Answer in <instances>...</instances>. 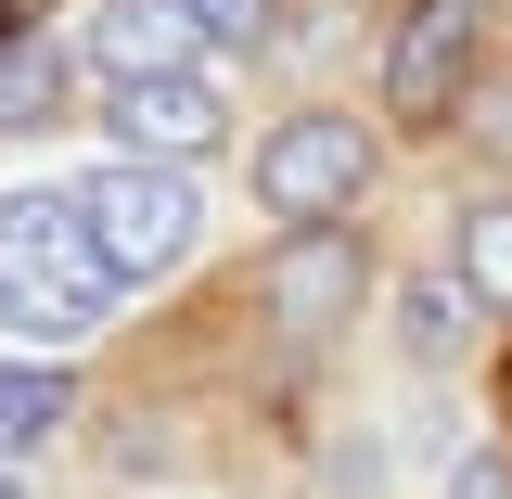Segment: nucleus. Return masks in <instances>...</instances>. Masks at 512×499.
Listing matches in <instances>:
<instances>
[{
    "instance_id": "nucleus-1",
    "label": "nucleus",
    "mask_w": 512,
    "mask_h": 499,
    "mask_svg": "<svg viewBox=\"0 0 512 499\" xmlns=\"http://www.w3.org/2000/svg\"><path fill=\"white\" fill-rule=\"evenodd\" d=\"M116 269L90 244V205L77 180H26L0 192V333L13 346H90L103 320H116Z\"/></svg>"
},
{
    "instance_id": "nucleus-2",
    "label": "nucleus",
    "mask_w": 512,
    "mask_h": 499,
    "mask_svg": "<svg viewBox=\"0 0 512 499\" xmlns=\"http://www.w3.org/2000/svg\"><path fill=\"white\" fill-rule=\"evenodd\" d=\"M77 205H90V244H103V269H116V282L180 269L192 231H205V192H192V167H141V154L90 167V180H77Z\"/></svg>"
},
{
    "instance_id": "nucleus-3",
    "label": "nucleus",
    "mask_w": 512,
    "mask_h": 499,
    "mask_svg": "<svg viewBox=\"0 0 512 499\" xmlns=\"http://www.w3.org/2000/svg\"><path fill=\"white\" fill-rule=\"evenodd\" d=\"M359 180H372V141L346 116H295L256 141V205H282L295 231H333V205H359Z\"/></svg>"
},
{
    "instance_id": "nucleus-4",
    "label": "nucleus",
    "mask_w": 512,
    "mask_h": 499,
    "mask_svg": "<svg viewBox=\"0 0 512 499\" xmlns=\"http://www.w3.org/2000/svg\"><path fill=\"white\" fill-rule=\"evenodd\" d=\"M474 26H487L474 0H410V13H397V52H384V103H397L410 128H436L448 103H461V64H474Z\"/></svg>"
},
{
    "instance_id": "nucleus-5",
    "label": "nucleus",
    "mask_w": 512,
    "mask_h": 499,
    "mask_svg": "<svg viewBox=\"0 0 512 499\" xmlns=\"http://www.w3.org/2000/svg\"><path fill=\"white\" fill-rule=\"evenodd\" d=\"M90 64H103L116 90L205 77V26H192V0H103V13H90Z\"/></svg>"
},
{
    "instance_id": "nucleus-6",
    "label": "nucleus",
    "mask_w": 512,
    "mask_h": 499,
    "mask_svg": "<svg viewBox=\"0 0 512 499\" xmlns=\"http://www.w3.org/2000/svg\"><path fill=\"white\" fill-rule=\"evenodd\" d=\"M103 116H116V154H141V167H192V154H218L231 103H218V77H154V90H116Z\"/></svg>"
},
{
    "instance_id": "nucleus-7",
    "label": "nucleus",
    "mask_w": 512,
    "mask_h": 499,
    "mask_svg": "<svg viewBox=\"0 0 512 499\" xmlns=\"http://www.w3.org/2000/svg\"><path fill=\"white\" fill-rule=\"evenodd\" d=\"M359 231H282V256H269V308H282V333H333V320L359 308Z\"/></svg>"
},
{
    "instance_id": "nucleus-8",
    "label": "nucleus",
    "mask_w": 512,
    "mask_h": 499,
    "mask_svg": "<svg viewBox=\"0 0 512 499\" xmlns=\"http://www.w3.org/2000/svg\"><path fill=\"white\" fill-rule=\"evenodd\" d=\"M448 244H461V295H474V308H512V205H500V192L461 205Z\"/></svg>"
},
{
    "instance_id": "nucleus-9",
    "label": "nucleus",
    "mask_w": 512,
    "mask_h": 499,
    "mask_svg": "<svg viewBox=\"0 0 512 499\" xmlns=\"http://www.w3.org/2000/svg\"><path fill=\"white\" fill-rule=\"evenodd\" d=\"M64 423V384L52 372H13V359H0V461H13V448H39Z\"/></svg>"
},
{
    "instance_id": "nucleus-10",
    "label": "nucleus",
    "mask_w": 512,
    "mask_h": 499,
    "mask_svg": "<svg viewBox=\"0 0 512 499\" xmlns=\"http://www.w3.org/2000/svg\"><path fill=\"white\" fill-rule=\"evenodd\" d=\"M461 308H474V295H448V282H410V320H397V333H410L423 359H448V346H461Z\"/></svg>"
},
{
    "instance_id": "nucleus-11",
    "label": "nucleus",
    "mask_w": 512,
    "mask_h": 499,
    "mask_svg": "<svg viewBox=\"0 0 512 499\" xmlns=\"http://www.w3.org/2000/svg\"><path fill=\"white\" fill-rule=\"evenodd\" d=\"M192 26L205 39H244V26H269V0H192Z\"/></svg>"
}]
</instances>
